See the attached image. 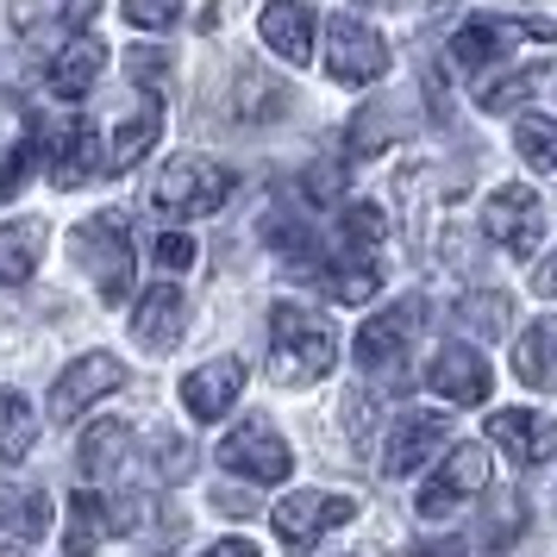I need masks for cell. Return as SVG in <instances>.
<instances>
[{
	"mask_svg": "<svg viewBox=\"0 0 557 557\" xmlns=\"http://www.w3.org/2000/svg\"><path fill=\"white\" fill-rule=\"evenodd\" d=\"M332 363H338L332 326L320 313L282 301L276 320H270V382H282V388H313V382L332 376Z\"/></svg>",
	"mask_w": 557,
	"mask_h": 557,
	"instance_id": "1",
	"label": "cell"
},
{
	"mask_svg": "<svg viewBox=\"0 0 557 557\" xmlns=\"http://www.w3.org/2000/svg\"><path fill=\"white\" fill-rule=\"evenodd\" d=\"M232 188H238V176H232L226 163L188 151V157H170V163L157 170L151 207L170 213V220H201V213H220V207L232 201Z\"/></svg>",
	"mask_w": 557,
	"mask_h": 557,
	"instance_id": "2",
	"label": "cell"
},
{
	"mask_svg": "<svg viewBox=\"0 0 557 557\" xmlns=\"http://www.w3.org/2000/svg\"><path fill=\"white\" fill-rule=\"evenodd\" d=\"M351 520H357V502L351 495H326V488H295V495H282L270 507V527H276L288 552H313L326 532L351 527Z\"/></svg>",
	"mask_w": 557,
	"mask_h": 557,
	"instance_id": "3",
	"label": "cell"
},
{
	"mask_svg": "<svg viewBox=\"0 0 557 557\" xmlns=\"http://www.w3.org/2000/svg\"><path fill=\"white\" fill-rule=\"evenodd\" d=\"M76 257L88 263L101 301H126V288H132V226L120 220V213L82 220L76 226Z\"/></svg>",
	"mask_w": 557,
	"mask_h": 557,
	"instance_id": "4",
	"label": "cell"
},
{
	"mask_svg": "<svg viewBox=\"0 0 557 557\" xmlns=\"http://www.w3.org/2000/svg\"><path fill=\"white\" fill-rule=\"evenodd\" d=\"M388 70V38L376 26H363L357 13H332L326 20V76L345 88H370Z\"/></svg>",
	"mask_w": 557,
	"mask_h": 557,
	"instance_id": "5",
	"label": "cell"
},
{
	"mask_svg": "<svg viewBox=\"0 0 557 557\" xmlns=\"http://www.w3.org/2000/svg\"><path fill=\"white\" fill-rule=\"evenodd\" d=\"M220 463L245 482H282L295 470V451H288V438H282L263 413H245V426H232L226 438H220Z\"/></svg>",
	"mask_w": 557,
	"mask_h": 557,
	"instance_id": "6",
	"label": "cell"
},
{
	"mask_svg": "<svg viewBox=\"0 0 557 557\" xmlns=\"http://www.w3.org/2000/svg\"><path fill=\"white\" fill-rule=\"evenodd\" d=\"M482 226H488V238H495L507 257H520V263H527V257H539V245H545V201L532 195L527 182H507V188L488 195Z\"/></svg>",
	"mask_w": 557,
	"mask_h": 557,
	"instance_id": "7",
	"label": "cell"
},
{
	"mask_svg": "<svg viewBox=\"0 0 557 557\" xmlns=\"http://www.w3.org/2000/svg\"><path fill=\"white\" fill-rule=\"evenodd\" d=\"M126 388V363L120 357H107V351H95V357H76V363H63V376L51 382V420L57 426H70V420H82L95 401H107V395H120Z\"/></svg>",
	"mask_w": 557,
	"mask_h": 557,
	"instance_id": "8",
	"label": "cell"
},
{
	"mask_svg": "<svg viewBox=\"0 0 557 557\" xmlns=\"http://www.w3.org/2000/svg\"><path fill=\"white\" fill-rule=\"evenodd\" d=\"M445 432H451V413H395L388 445H382V476L401 482L420 463H432V457L445 451Z\"/></svg>",
	"mask_w": 557,
	"mask_h": 557,
	"instance_id": "9",
	"label": "cell"
},
{
	"mask_svg": "<svg viewBox=\"0 0 557 557\" xmlns=\"http://www.w3.org/2000/svg\"><path fill=\"white\" fill-rule=\"evenodd\" d=\"M482 488H488V451H482V445H451V457L438 463V476L420 482V513L438 520V513L463 507L470 495H482Z\"/></svg>",
	"mask_w": 557,
	"mask_h": 557,
	"instance_id": "10",
	"label": "cell"
},
{
	"mask_svg": "<svg viewBox=\"0 0 557 557\" xmlns=\"http://www.w3.org/2000/svg\"><path fill=\"white\" fill-rule=\"evenodd\" d=\"M426 388L432 395H445L451 407H482L488 401V388H495V370L482 363L476 345H438L426 363Z\"/></svg>",
	"mask_w": 557,
	"mask_h": 557,
	"instance_id": "11",
	"label": "cell"
},
{
	"mask_svg": "<svg viewBox=\"0 0 557 557\" xmlns=\"http://www.w3.org/2000/svg\"><path fill=\"white\" fill-rule=\"evenodd\" d=\"M420 301L407 295V301H395L388 313H376V320H363V332L351 338V357L363 363V370H388V363H401L407 345H413V332H420Z\"/></svg>",
	"mask_w": 557,
	"mask_h": 557,
	"instance_id": "12",
	"label": "cell"
},
{
	"mask_svg": "<svg viewBox=\"0 0 557 557\" xmlns=\"http://www.w3.org/2000/svg\"><path fill=\"white\" fill-rule=\"evenodd\" d=\"M238 395H245V363L238 357H213V363H201L195 376L182 382V407L195 413V426L226 420L232 407H238Z\"/></svg>",
	"mask_w": 557,
	"mask_h": 557,
	"instance_id": "13",
	"label": "cell"
},
{
	"mask_svg": "<svg viewBox=\"0 0 557 557\" xmlns=\"http://www.w3.org/2000/svg\"><path fill=\"white\" fill-rule=\"evenodd\" d=\"M182 332H188V301H182L176 282H157V288H145V301L132 307V338L145 345L151 357L176 351Z\"/></svg>",
	"mask_w": 557,
	"mask_h": 557,
	"instance_id": "14",
	"label": "cell"
},
{
	"mask_svg": "<svg viewBox=\"0 0 557 557\" xmlns=\"http://www.w3.org/2000/svg\"><path fill=\"white\" fill-rule=\"evenodd\" d=\"M488 438H495L513 463H552L557 457V420L532 413V407H495V413H488Z\"/></svg>",
	"mask_w": 557,
	"mask_h": 557,
	"instance_id": "15",
	"label": "cell"
},
{
	"mask_svg": "<svg viewBox=\"0 0 557 557\" xmlns=\"http://www.w3.org/2000/svg\"><path fill=\"white\" fill-rule=\"evenodd\" d=\"M513 38H557V26H545V20H527V26H507V20H470V26L451 38V63L457 70H482V63H495Z\"/></svg>",
	"mask_w": 557,
	"mask_h": 557,
	"instance_id": "16",
	"label": "cell"
},
{
	"mask_svg": "<svg viewBox=\"0 0 557 557\" xmlns=\"http://www.w3.org/2000/svg\"><path fill=\"white\" fill-rule=\"evenodd\" d=\"M257 32H263V45H270L282 63H307V57H313V7H307V0H270V7L257 13Z\"/></svg>",
	"mask_w": 557,
	"mask_h": 557,
	"instance_id": "17",
	"label": "cell"
},
{
	"mask_svg": "<svg viewBox=\"0 0 557 557\" xmlns=\"http://www.w3.org/2000/svg\"><path fill=\"white\" fill-rule=\"evenodd\" d=\"M101 63H107V45L95 32H76V38L57 51V63L45 70V88H51L57 101H82V95L95 88V76H101Z\"/></svg>",
	"mask_w": 557,
	"mask_h": 557,
	"instance_id": "18",
	"label": "cell"
},
{
	"mask_svg": "<svg viewBox=\"0 0 557 557\" xmlns=\"http://www.w3.org/2000/svg\"><path fill=\"white\" fill-rule=\"evenodd\" d=\"M307 276L326 288L332 301H345V307H363L370 295L382 288V276H376V263H363V257H351V251H326Z\"/></svg>",
	"mask_w": 557,
	"mask_h": 557,
	"instance_id": "19",
	"label": "cell"
},
{
	"mask_svg": "<svg viewBox=\"0 0 557 557\" xmlns=\"http://www.w3.org/2000/svg\"><path fill=\"white\" fill-rule=\"evenodd\" d=\"M45 263V220H13L0 226V288H20Z\"/></svg>",
	"mask_w": 557,
	"mask_h": 557,
	"instance_id": "20",
	"label": "cell"
},
{
	"mask_svg": "<svg viewBox=\"0 0 557 557\" xmlns=\"http://www.w3.org/2000/svg\"><path fill=\"white\" fill-rule=\"evenodd\" d=\"M513 376L527 382V388L557 395V320H539L532 332H520V345H513Z\"/></svg>",
	"mask_w": 557,
	"mask_h": 557,
	"instance_id": "21",
	"label": "cell"
},
{
	"mask_svg": "<svg viewBox=\"0 0 557 557\" xmlns=\"http://www.w3.org/2000/svg\"><path fill=\"white\" fill-rule=\"evenodd\" d=\"M107 539H113V507H107V495H95V488L70 495V527H63V552H70V557H88L95 545H107Z\"/></svg>",
	"mask_w": 557,
	"mask_h": 557,
	"instance_id": "22",
	"label": "cell"
},
{
	"mask_svg": "<svg viewBox=\"0 0 557 557\" xmlns=\"http://www.w3.org/2000/svg\"><path fill=\"white\" fill-rule=\"evenodd\" d=\"M157 138H163V101H145L138 113H126V126L113 132V151H107V170H132V163H145L157 151Z\"/></svg>",
	"mask_w": 557,
	"mask_h": 557,
	"instance_id": "23",
	"label": "cell"
},
{
	"mask_svg": "<svg viewBox=\"0 0 557 557\" xmlns=\"http://www.w3.org/2000/svg\"><path fill=\"white\" fill-rule=\"evenodd\" d=\"M38 445V413L20 388H0V463H26V451Z\"/></svg>",
	"mask_w": 557,
	"mask_h": 557,
	"instance_id": "24",
	"label": "cell"
},
{
	"mask_svg": "<svg viewBox=\"0 0 557 557\" xmlns=\"http://www.w3.org/2000/svg\"><path fill=\"white\" fill-rule=\"evenodd\" d=\"M132 451V426L126 420H95V432L82 438V470L88 476H113Z\"/></svg>",
	"mask_w": 557,
	"mask_h": 557,
	"instance_id": "25",
	"label": "cell"
},
{
	"mask_svg": "<svg viewBox=\"0 0 557 557\" xmlns=\"http://www.w3.org/2000/svg\"><path fill=\"white\" fill-rule=\"evenodd\" d=\"M38 163H45V138H38V132H26L13 151L0 157V201H13V195L38 176Z\"/></svg>",
	"mask_w": 557,
	"mask_h": 557,
	"instance_id": "26",
	"label": "cell"
},
{
	"mask_svg": "<svg viewBox=\"0 0 557 557\" xmlns=\"http://www.w3.org/2000/svg\"><path fill=\"white\" fill-rule=\"evenodd\" d=\"M539 88H545V70H513V76L488 82L476 101H482V113H513V107H527Z\"/></svg>",
	"mask_w": 557,
	"mask_h": 557,
	"instance_id": "27",
	"label": "cell"
},
{
	"mask_svg": "<svg viewBox=\"0 0 557 557\" xmlns=\"http://www.w3.org/2000/svg\"><path fill=\"white\" fill-rule=\"evenodd\" d=\"M513 145H520V157H527L532 170H557V120L527 113V120L513 126Z\"/></svg>",
	"mask_w": 557,
	"mask_h": 557,
	"instance_id": "28",
	"label": "cell"
},
{
	"mask_svg": "<svg viewBox=\"0 0 557 557\" xmlns=\"http://www.w3.org/2000/svg\"><path fill=\"white\" fill-rule=\"evenodd\" d=\"M57 163H63V170H57V182H63V188H76V182H88L95 170H107V163H95V132H88V126H70L63 151H57Z\"/></svg>",
	"mask_w": 557,
	"mask_h": 557,
	"instance_id": "29",
	"label": "cell"
},
{
	"mask_svg": "<svg viewBox=\"0 0 557 557\" xmlns=\"http://www.w3.org/2000/svg\"><path fill=\"white\" fill-rule=\"evenodd\" d=\"M338 226H345V238H351L357 251H376L382 238H388V213H382L376 201H351L338 213Z\"/></svg>",
	"mask_w": 557,
	"mask_h": 557,
	"instance_id": "30",
	"label": "cell"
},
{
	"mask_svg": "<svg viewBox=\"0 0 557 557\" xmlns=\"http://www.w3.org/2000/svg\"><path fill=\"white\" fill-rule=\"evenodd\" d=\"M463 326L482 332V338H502L507 332V295H463Z\"/></svg>",
	"mask_w": 557,
	"mask_h": 557,
	"instance_id": "31",
	"label": "cell"
},
{
	"mask_svg": "<svg viewBox=\"0 0 557 557\" xmlns=\"http://www.w3.org/2000/svg\"><path fill=\"white\" fill-rule=\"evenodd\" d=\"M120 13L138 32H170L182 20V0H120Z\"/></svg>",
	"mask_w": 557,
	"mask_h": 557,
	"instance_id": "32",
	"label": "cell"
},
{
	"mask_svg": "<svg viewBox=\"0 0 557 557\" xmlns=\"http://www.w3.org/2000/svg\"><path fill=\"white\" fill-rule=\"evenodd\" d=\"M145 451L157 457V476H163V482L188 476V463H195V457H188V445H182V438H170V432H157V438H145Z\"/></svg>",
	"mask_w": 557,
	"mask_h": 557,
	"instance_id": "33",
	"label": "cell"
},
{
	"mask_svg": "<svg viewBox=\"0 0 557 557\" xmlns=\"http://www.w3.org/2000/svg\"><path fill=\"white\" fill-rule=\"evenodd\" d=\"M157 263L163 270H195V238L188 232H163L157 238Z\"/></svg>",
	"mask_w": 557,
	"mask_h": 557,
	"instance_id": "34",
	"label": "cell"
},
{
	"mask_svg": "<svg viewBox=\"0 0 557 557\" xmlns=\"http://www.w3.org/2000/svg\"><path fill=\"white\" fill-rule=\"evenodd\" d=\"M126 63H132V82H145V76H163V63H170V57H163V51H145V45H138V51H132L126 57Z\"/></svg>",
	"mask_w": 557,
	"mask_h": 557,
	"instance_id": "35",
	"label": "cell"
},
{
	"mask_svg": "<svg viewBox=\"0 0 557 557\" xmlns=\"http://www.w3.org/2000/svg\"><path fill=\"white\" fill-rule=\"evenodd\" d=\"M532 288H539V295H545V301H557V251L545 257V263H539V270H532Z\"/></svg>",
	"mask_w": 557,
	"mask_h": 557,
	"instance_id": "36",
	"label": "cell"
},
{
	"mask_svg": "<svg viewBox=\"0 0 557 557\" xmlns=\"http://www.w3.org/2000/svg\"><path fill=\"white\" fill-rule=\"evenodd\" d=\"M201 557H263V552H257L251 539H220V545H207Z\"/></svg>",
	"mask_w": 557,
	"mask_h": 557,
	"instance_id": "37",
	"label": "cell"
},
{
	"mask_svg": "<svg viewBox=\"0 0 557 557\" xmlns=\"http://www.w3.org/2000/svg\"><path fill=\"white\" fill-rule=\"evenodd\" d=\"M407 557H463V545H457V539H445V545L432 539V545H413V552H407Z\"/></svg>",
	"mask_w": 557,
	"mask_h": 557,
	"instance_id": "38",
	"label": "cell"
}]
</instances>
